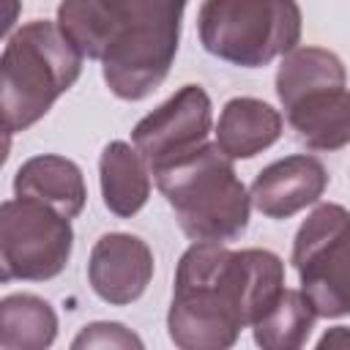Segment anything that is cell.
Instances as JSON below:
<instances>
[{
  "instance_id": "1",
  "label": "cell",
  "mask_w": 350,
  "mask_h": 350,
  "mask_svg": "<svg viewBox=\"0 0 350 350\" xmlns=\"http://www.w3.org/2000/svg\"><path fill=\"white\" fill-rule=\"evenodd\" d=\"M284 262L268 249L194 241L178 260L167 334L180 350H224L282 295Z\"/></svg>"
},
{
  "instance_id": "2",
  "label": "cell",
  "mask_w": 350,
  "mask_h": 350,
  "mask_svg": "<svg viewBox=\"0 0 350 350\" xmlns=\"http://www.w3.org/2000/svg\"><path fill=\"white\" fill-rule=\"evenodd\" d=\"M153 178L178 227L191 241L227 243L246 232L252 194L238 178L232 159L216 142H205L189 156L156 170Z\"/></svg>"
},
{
  "instance_id": "3",
  "label": "cell",
  "mask_w": 350,
  "mask_h": 350,
  "mask_svg": "<svg viewBox=\"0 0 350 350\" xmlns=\"http://www.w3.org/2000/svg\"><path fill=\"white\" fill-rule=\"evenodd\" d=\"M82 52L57 22L33 19L8 36L0 57V109L8 134L38 123L82 74Z\"/></svg>"
},
{
  "instance_id": "4",
  "label": "cell",
  "mask_w": 350,
  "mask_h": 350,
  "mask_svg": "<svg viewBox=\"0 0 350 350\" xmlns=\"http://www.w3.org/2000/svg\"><path fill=\"white\" fill-rule=\"evenodd\" d=\"M189 0H112L115 36L101 57L107 88L123 101L148 98L167 79Z\"/></svg>"
},
{
  "instance_id": "5",
  "label": "cell",
  "mask_w": 350,
  "mask_h": 350,
  "mask_svg": "<svg viewBox=\"0 0 350 350\" xmlns=\"http://www.w3.org/2000/svg\"><path fill=\"white\" fill-rule=\"evenodd\" d=\"M301 22L295 0H202L197 33L208 55L260 68L298 46Z\"/></svg>"
},
{
  "instance_id": "6",
  "label": "cell",
  "mask_w": 350,
  "mask_h": 350,
  "mask_svg": "<svg viewBox=\"0 0 350 350\" xmlns=\"http://www.w3.org/2000/svg\"><path fill=\"white\" fill-rule=\"evenodd\" d=\"M293 268L317 317L350 314V211L320 202L293 238Z\"/></svg>"
},
{
  "instance_id": "7",
  "label": "cell",
  "mask_w": 350,
  "mask_h": 350,
  "mask_svg": "<svg viewBox=\"0 0 350 350\" xmlns=\"http://www.w3.org/2000/svg\"><path fill=\"white\" fill-rule=\"evenodd\" d=\"M74 252L71 219L55 208L11 197L0 208L3 282H46L66 271Z\"/></svg>"
},
{
  "instance_id": "8",
  "label": "cell",
  "mask_w": 350,
  "mask_h": 350,
  "mask_svg": "<svg viewBox=\"0 0 350 350\" xmlns=\"http://www.w3.org/2000/svg\"><path fill=\"white\" fill-rule=\"evenodd\" d=\"M213 129V104L200 85H183L161 107L148 112L131 131V145L139 150L150 175L208 142Z\"/></svg>"
},
{
  "instance_id": "9",
  "label": "cell",
  "mask_w": 350,
  "mask_h": 350,
  "mask_svg": "<svg viewBox=\"0 0 350 350\" xmlns=\"http://www.w3.org/2000/svg\"><path fill=\"white\" fill-rule=\"evenodd\" d=\"M153 279V252L131 232L101 235L88 260V282L109 306L134 304Z\"/></svg>"
},
{
  "instance_id": "10",
  "label": "cell",
  "mask_w": 350,
  "mask_h": 350,
  "mask_svg": "<svg viewBox=\"0 0 350 350\" xmlns=\"http://www.w3.org/2000/svg\"><path fill=\"white\" fill-rule=\"evenodd\" d=\"M328 189V170L317 156L293 153L271 161L252 180V205L265 219H290L314 205Z\"/></svg>"
},
{
  "instance_id": "11",
  "label": "cell",
  "mask_w": 350,
  "mask_h": 350,
  "mask_svg": "<svg viewBox=\"0 0 350 350\" xmlns=\"http://www.w3.org/2000/svg\"><path fill=\"white\" fill-rule=\"evenodd\" d=\"M284 118L295 139L309 150H339L350 145V88L312 90L284 107Z\"/></svg>"
},
{
  "instance_id": "12",
  "label": "cell",
  "mask_w": 350,
  "mask_h": 350,
  "mask_svg": "<svg viewBox=\"0 0 350 350\" xmlns=\"http://www.w3.org/2000/svg\"><path fill=\"white\" fill-rule=\"evenodd\" d=\"M14 194L38 200L66 219H77L85 208L88 189L82 170L57 153H41L27 159L14 175Z\"/></svg>"
},
{
  "instance_id": "13",
  "label": "cell",
  "mask_w": 350,
  "mask_h": 350,
  "mask_svg": "<svg viewBox=\"0 0 350 350\" xmlns=\"http://www.w3.org/2000/svg\"><path fill=\"white\" fill-rule=\"evenodd\" d=\"M284 131V120L279 109H273L262 98L235 96L221 107L216 123V145L232 161L254 159L268 150Z\"/></svg>"
},
{
  "instance_id": "14",
  "label": "cell",
  "mask_w": 350,
  "mask_h": 350,
  "mask_svg": "<svg viewBox=\"0 0 350 350\" xmlns=\"http://www.w3.org/2000/svg\"><path fill=\"white\" fill-rule=\"evenodd\" d=\"M98 183L104 208L120 219H131L150 197V167L131 142L112 139L98 156Z\"/></svg>"
},
{
  "instance_id": "15",
  "label": "cell",
  "mask_w": 350,
  "mask_h": 350,
  "mask_svg": "<svg viewBox=\"0 0 350 350\" xmlns=\"http://www.w3.org/2000/svg\"><path fill=\"white\" fill-rule=\"evenodd\" d=\"M336 85H347V68L336 52L323 46H295L276 68V96L282 107H290L312 90Z\"/></svg>"
},
{
  "instance_id": "16",
  "label": "cell",
  "mask_w": 350,
  "mask_h": 350,
  "mask_svg": "<svg viewBox=\"0 0 350 350\" xmlns=\"http://www.w3.org/2000/svg\"><path fill=\"white\" fill-rule=\"evenodd\" d=\"M57 336V314L49 301L33 293H14L0 301V347L44 350Z\"/></svg>"
},
{
  "instance_id": "17",
  "label": "cell",
  "mask_w": 350,
  "mask_h": 350,
  "mask_svg": "<svg viewBox=\"0 0 350 350\" xmlns=\"http://www.w3.org/2000/svg\"><path fill=\"white\" fill-rule=\"evenodd\" d=\"M314 320L317 312L304 290L284 287L282 295L252 323V334L265 350H295L306 345Z\"/></svg>"
},
{
  "instance_id": "18",
  "label": "cell",
  "mask_w": 350,
  "mask_h": 350,
  "mask_svg": "<svg viewBox=\"0 0 350 350\" xmlns=\"http://www.w3.org/2000/svg\"><path fill=\"white\" fill-rule=\"evenodd\" d=\"M57 25L82 57L101 63L115 36L112 0H60Z\"/></svg>"
},
{
  "instance_id": "19",
  "label": "cell",
  "mask_w": 350,
  "mask_h": 350,
  "mask_svg": "<svg viewBox=\"0 0 350 350\" xmlns=\"http://www.w3.org/2000/svg\"><path fill=\"white\" fill-rule=\"evenodd\" d=\"M74 350H82V347H145L142 339L129 331L123 323H107V320H98V323H90V325H82V331L74 336L71 342Z\"/></svg>"
},
{
  "instance_id": "20",
  "label": "cell",
  "mask_w": 350,
  "mask_h": 350,
  "mask_svg": "<svg viewBox=\"0 0 350 350\" xmlns=\"http://www.w3.org/2000/svg\"><path fill=\"white\" fill-rule=\"evenodd\" d=\"M317 347H320V350H325V347H350V328H347V325H334V328H328V331L320 336Z\"/></svg>"
}]
</instances>
